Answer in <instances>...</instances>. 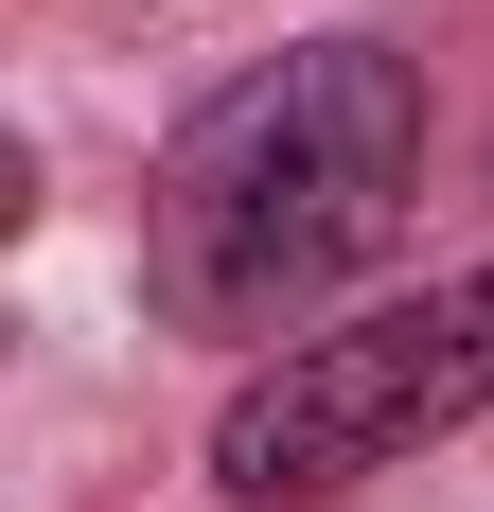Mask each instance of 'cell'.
I'll use <instances>...</instances> for the list:
<instances>
[{
  "mask_svg": "<svg viewBox=\"0 0 494 512\" xmlns=\"http://www.w3.org/2000/svg\"><path fill=\"white\" fill-rule=\"evenodd\" d=\"M459 424H494V248L318 318L283 354H247L195 460H212L230 512H336L371 477H406L424 442H459Z\"/></svg>",
  "mask_w": 494,
  "mask_h": 512,
  "instance_id": "2",
  "label": "cell"
},
{
  "mask_svg": "<svg viewBox=\"0 0 494 512\" xmlns=\"http://www.w3.org/2000/svg\"><path fill=\"white\" fill-rule=\"evenodd\" d=\"M424 142H442L424 53H389V36L247 53L142 177V301L177 336H265V354L318 336V301L406 230Z\"/></svg>",
  "mask_w": 494,
  "mask_h": 512,
  "instance_id": "1",
  "label": "cell"
}]
</instances>
